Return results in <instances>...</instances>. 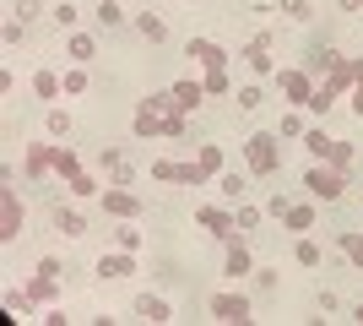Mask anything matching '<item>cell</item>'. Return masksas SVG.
<instances>
[{
	"label": "cell",
	"instance_id": "6da1fadb",
	"mask_svg": "<svg viewBox=\"0 0 363 326\" xmlns=\"http://www.w3.org/2000/svg\"><path fill=\"white\" fill-rule=\"evenodd\" d=\"M347 87H352V55H336V65L325 71V82L315 87L309 109H315V114H331V104H336L342 93H347Z\"/></svg>",
	"mask_w": 363,
	"mask_h": 326
},
{
	"label": "cell",
	"instance_id": "7a4b0ae2",
	"mask_svg": "<svg viewBox=\"0 0 363 326\" xmlns=\"http://www.w3.org/2000/svg\"><path fill=\"white\" fill-rule=\"evenodd\" d=\"M244 158H250V174H255V180H266V174L282 169V141H277L272 131H255V136L244 141Z\"/></svg>",
	"mask_w": 363,
	"mask_h": 326
},
{
	"label": "cell",
	"instance_id": "3957f363",
	"mask_svg": "<svg viewBox=\"0 0 363 326\" xmlns=\"http://www.w3.org/2000/svg\"><path fill=\"white\" fill-rule=\"evenodd\" d=\"M303 185L315 202H336L342 190H347V169H336V163H315V169L303 174Z\"/></svg>",
	"mask_w": 363,
	"mask_h": 326
},
{
	"label": "cell",
	"instance_id": "277c9868",
	"mask_svg": "<svg viewBox=\"0 0 363 326\" xmlns=\"http://www.w3.org/2000/svg\"><path fill=\"white\" fill-rule=\"evenodd\" d=\"M152 180H157V185H206V169H201V163H174V158H157V163H152Z\"/></svg>",
	"mask_w": 363,
	"mask_h": 326
},
{
	"label": "cell",
	"instance_id": "5b68a950",
	"mask_svg": "<svg viewBox=\"0 0 363 326\" xmlns=\"http://www.w3.org/2000/svg\"><path fill=\"white\" fill-rule=\"evenodd\" d=\"M16 234H22V196H16V185L6 180V185H0V245H11Z\"/></svg>",
	"mask_w": 363,
	"mask_h": 326
},
{
	"label": "cell",
	"instance_id": "8992f818",
	"mask_svg": "<svg viewBox=\"0 0 363 326\" xmlns=\"http://www.w3.org/2000/svg\"><path fill=\"white\" fill-rule=\"evenodd\" d=\"M277 87H282V98H288V104H303L309 109V98H315V77H309V71H277Z\"/></svg>",
	"mask_w": 363,
	"mask_h": 326
},
{
	"label": "cell",
	"instance_id": "52a82bcc",
	"mask_svg": "<svg viewBox=\"0 0 363 326\" xmlns=\"http://www.w3.org/2000/svg\"><path fill=\"white\" fill-rule=\"evenodd\" d=\"M206 305H212V315H217V321H228V326L255 321V315H250V299H244V294H212Z\"/></svg>",
	"mask_w": 363,
	"mask_h": 326
},
{
	"label": "cell",
	"instance_id": "ba28073f",
	"mask_svg": "<svg viewBox=\"0 0 363 326\" xmlns=\"http://www.w3.org/2000/svg\"><path fill=\"white\" fill-rule=\"evenodd\" d=\"M184 55H196V60L206 65V77H212V71H228V49L212 44V38H190V44H184Z\"/></svg>",
	"mask_w": 363,
	"mask_h": 326
},
{
	"label": "cell",
	"instance_id": "9c48e42d",
	"mask_svg": "<svg viewBox=\"0 0 363 326\" xmlns=\"http://www.w3.org/2000/svg\"><path fill=\"white\" fill-rule=\"evenodd\" d=\"M196 223H201L206 234H212V239H233V229H239L228 207H201V212H196Z\"/></svg>",
	"mask_w": 363,
	"mask_h": 326
},
{
	"label": "cell",
	"instance_id": "30bf717a",
	"mask_svg": "<svg viewBox=\"0 0 363 326\" xmlns=\"http://www.w3.org/2000/svg\"><path fill=\"white\" fill-rule=\"evenodd\" d=\"M239 55H244V65H250V71H260V77H272V71H277V65H272V38H266V33H255Z\"/></svg>",
	"mask_w": 363,
	"mask_h": 326
},
{
	"label": "cell",
	"instance_id": "8fae6325",
	"mask_svg": "<svg viewBox=\"0 0 363 326\" xmlns=\"http://www.w3.org/2000/svg\"><path fill=\"white\" fill-rule=\"evenodd\" d=\"M223 245H228V261H223V272H228L233 283H239V278H250V272H255V261H250L244 239H223Z\"/></svg>",
	"mask_w": 363,
	"mask_h": 326
},
{
	"label": "cell",
	"instance_id": "7c38bea8",
	"mask_svg": "<svg viewBox=\"0 0 363 326\" xmlns=\"http://www.w3.org/2000/svg\"><path fill=\"white\" fill-rule=\"evenodd\" d=\"M250 180H255L250 169H223V174H217V190H223V202H244Z\"/></svg>",
	"mask_w": 363,
	"mask_h": 326
},
{
	"label": "cell",
	"instance_id": "4fadbf2b",
	"mask_svg": "<svg viewBox=\"0 0 363 326\" xmlns=\"http://www.w3.org/2000/svg\"><path fill=\"white\" fill-rule=\"evenodd\" d=\"M65 55H71V65H92L98 60V38H92V33H71Z\"/></svg>",
	"mask_w": 363,
	"mask_h": 326
},
{
	"label": "cell",
	"instance_id": "5bb4252c",
	"mask_svg": "<svg viewBox=\"0 0 363 326\" xmlns=\"http://www.w3.org/2000/svg\"><path fill=\"white\" fill-rule=\"evenodd\" d=\"M136 315L157 326V321H174V305H168V299H157V294H141V299H136Z\"/></svg>",
	"mask_w": 363,
	"mask_h": 326
},
{
	"label": "cell",
	"instance_id": "9a60e30c",
	"mask_svg": "<svg viewBox=\"0 0 363 326\" xmlns=\"http://www.w3.org/2000/svg\"><path fill=\"white\" fill-rule=\"evenodd\" d=\"M104 212H114V217H141V202L130 196V190H104Z\"/></svg>",
	"mask_w": 363,
	"mask_h": 326
},
{
	"label": "cell",
	"instance_id": "2e32d148",
	"mask_svg": "<svg viewBox=\"0 0 363 326\" xmlns=\"http://www.w3.org/2000/svg\"><path fill=\"white\" fill-rule=\"evenodd\" d=\"M44 169H55V147H49V141H33L28 147V180H38Z\"/></svg>",
	"mask_w": 363,
	"mask_h": 326
},
{
	"label": "cell",
	"instance_id": "e0dca14e",
	"mask_svg": "<svg viewBox=\"0 0 363 326\" xmlns=\"http://www.w3.org/2000/svg\"><path fill=\"white\" fill-rule=\"evenodd\" d=\"M130 272H136L130 250H120V256H104V261H98V278H130Z\"/></svg>",
	"mask_w": 363,
	"mask_h": 326
},
{
	"label": "cell",
	"instance_id": "ac0fdd59",
	"mask_svg": "<svg viewBox=\"0 0 363 326\" xmlns=\"http://www.w3.org/2000/svg\"><path fill=\"white\" fill-rule=\"evenodd\" d=\"M33 93H38V98H49V104H55V98H65V82L55 77V71H33Z\"/></svg>",
	"mask_w": 363,
	"mask_h": 326
},
{
	"label": "cell",
	"instance_id": "d6986e66",
	"mask_svg": "<svg viewBox=\"0 0 363 326\" xmlns=\"http://www.w3.org/2000/svg\"><path fill=\"white\" fill-rule=\"evenodd\" d=\"M104 169L114 174V185H130V158H125L120 147H104Z\"/></svg>",
	"mask_w": 363,
	"mask_h": 326
},
{
	"label": "cell",
	"instance_id": "ffe728a7",
	"mask_svg": "<svg viewBox=\"0 0 363 326\" xmlns=\"http://www.w3.org/2000/svg\"><path fill=\"white\" fill-rule=\"evenodd\" d=\"M293 261H298V266H309V272H315V266L325 261V250H320L315 239H309V234H298V245H293Z\"/></svg>",
	"mask_w": 363,
	"mask_h": 326
},
{
	"label": "cell",
	"instance_id": "44dd1931",
	"mask_svg": "<svg viewBox=\"0 0 363 326\" xmlns=\"http://www.w3.org/2000/svg\"><path fill=\"white\" fill-rule=\"evenodd\" d=\"M201 98H206V82H179V87H174V104H179L184 114L201 109Z\"/></svg>",
	"mask_w": 363,
	"mask_h": 326
},
{
	"label": "cell",
	"instance_id": "7402d4cb",
	"mask_svg": "<svg viewBox=\"0 0 363 326\" xmlns=\"http://www.w3.org/2000/svg\"><path fill=\"white\" fill-rule=\"evenodd\" d=\"M282 223H288V234H309V229H315V207H293V202H288Z\"/></svg>",
	"mask_w": 363,
	"mask_h": 326
},
{
	"label": "cell",
	"instance_id": "603a6c76",
	"mask_svg": "<svg viewBox=\"0 0 363 326\" xmlns=\"http://www.w3.org/2000/svg\"><path fill=\"white\" fill-rule=\"evenodd\" d=\"M55 283H60V278H44V272H38V278L28 283V299H33V305H55V294H60Z\"/></svg>",
	"mask_w": 363,
	"mask_h": 326
},
{
	"label": "cell",
	"instance_id": "cb8c5ba5",
	"mask_svg": "<svg viewBox=\"0 0 363 326\" xmlns=\"http://www.w3.org/2000/svg\"><path fill=\"white\" fill-rule=\"evenodd\" d=\"M136 28H141V38H152V44H163V38H168V22H163V16H152V11L136 16Z\"/></svg>",
	"mask_w": 363,
	"mask_h": 326
},
{
	"label": "cell",
	"instance_id": "d4e9b609",
	"mask_svg": "<svg viewBox=\"0 0 363 326\" xmlns=\"http://www.w3.org/2000/svg\"><path fill=\"white\" fill-rule=\"evenodd\" d=\"M55 229H60L65 239H76V234H87V223H82V212H65V207H55Z\"/></svg>",
	"mask_w": 363,
	"mask_h": 326
},
{
	"label": "cell",
	"instance_id": "484cf974",
	"mask_svg": "<svg viewBox=\"0 0 363 326\" xmlns=\"http://www.w3.org/2000/svg\"><path fill=\"white\" fill-rule=\"evenodd\" d=\"M196 163H201V169H206V180H212V174H223V147H217V141H206Z\"/></svg>",
	"mask_w": 363,
	"mask_h": 326
},
{
	"label": "cell",
	"instance_id": "4316f807",
	"mask_svg": "<svg viewBox=\"0 0 363 326\" xmlns=\"http://www.w3.org/2000/svg\"><path fill=\"white\" fill-rule=\"evenodd\" d=\"M309 153H315V163H325V158H331V147H336V136H325V131H309Z\"/></svg>",
	"mask_w": 363,
	"mask_h": 326
},
{
	"label": "cell",
	"instance_id": "83f0119b",
	"mask_svg": "<svg viewBox=\"0 0 363 326\" xmlns=\"http://www.w3.org/2000/svg\"><path fill=\"white\" fill-rule=\"evenodd\" d=\"M60 82H65V98H82V93H87V71H82V65H71Z\"/></svg>",
	"mask_w": 363,
	"mask_h": 326
},
{
	"label": "cell",
	"instance_id": "f1b7e54d",
	"mask_svg": "<svg viewBox=\"0 0 363 326\" xmlns=\"http://www.w3.org/2000/svg\"><path fill=\"white\" fill-rule=\"evenodd\" d=\"M55 169H60L65 180H76V174H82V163H76V153H71V147H55Z\"/></svg>",
	"mask_w": 363,
	"mask_h": 326
},
{
	"label": "cell",
	"instance_id": "f546056e",
	"mask_svg": "<svg viewBox=\"0 0 363 326\" xmlns=\"http://www.w3.org/2000/svg\"><path fill=\"white\" fill-rule=\"evenodd\" d=\"M336 245L347 250V256H352V266L363 272V239H358V234H352V229H342V239H336Z\"/></svg>",
	"mask_w": 363,
	"mask_h": 326
},
{
	"label": "cell",
	"instance_id": "4dcf8cb0",
	"mask_svg": "<svg viewBox=\"0 0 363 326\" xmlns=\"http://www.w3.org/2000/svg\"><path fill=\"white\" fill-rule=\"evenodd\" d=\"M49 136H71V114H65V109H49Z\"/></svg>",
	"mask_w": 363,
	"mask_h": 326
},
{
	"label": "cell",
	"instance_id": "1f68e13d",
	"mask_svg": "<svg viewBox=\"0 0 363 326\" xmlns=\"http://www.w3.org/2000/svg\"><path fill=\"white\" fill-rule=\"evenodd\" d=\"M98 22H104V28H120V22H125L120 0H104V6H98Z\"/></svg>",
	"mask_w": 363,
	"mask_h": 326
},
{
	"label": "cell",
	"instance_id": "d6a6232c",
	"mask_svg": "<svg viewBox=\"0 0 363 326\" xmlns=\"http://www.w3.org/2000/svg\"><path fill=\"white\" fill-rule=\"evenodd\" d=\"M277 11H282V16H293V22H309V16H315V11H309V0H282Z\"/></svg>",
	"mask_w": 363,
	"mask_h": 326
},
{
	"label": "cell",
	"instance_id": "836d02e7",
	"mask_svg": "<svg viewBox=\"0 0 363 326\" xmlns=\"http://www.w3.org/2000/svg\"><path fill=\"white\" fill-rule=\"evenodd\" d=\"M233 223H239V229H260V207L239 202V212H233Z\"/></svg>",
	"mask_w": 363,
	"mask_h": 326
},
{
	"label": "cell",
	"instance_id": "e575fe53",
	"mask_svg": "<svg viewBox=\"0 0 363 326\" xmlns=\"http://www.w3.org/2000/svg\"><path fill=\"white\" fill-rule=\"evenodd\" d=\"M65 185H71V196H98V180H92V174H76Z\"/></svg>",
	"mask_w": 363,
	"mask_h": 326
},
{
	"label": "cell",
	"instance_id": "d590c367",
	"mask_svg": "<svg viewBox=\"0 0 363 326\" xmlns=\"http://www.w3.org/2000/svg\"><path fill=\"white\" fill-rule=\"evenodd\" d=\"M352 109L363 114V60H352Z\"/></svg>",
	"mask_w": 363,
	"mask_h": 326
},
{
	"label": "cell",
	"instance_id": "8d00e7d4",
	"mask_svg": "<svg viewBox=\"0 0 363 326\" xmlns=\"http://www.w3.org/2000/svg\"><path fill=\"white\" fill-rule=\"evenodd\" d=\"M114 245H120V250H136L141 245V229H114Z\"/></svg>",
	"mask_w": 363,
	"mask_h": 326
},
{
	"label": "cell",
	"instance_id": "74e56055",
	"mask_svg": "<svg viewBox=\"0 0 363 326\" xmlns=\"http://www.w3.org/2000/svg\"><path fill=\"white\" fill-rule=\"evenodd\" d=\"M260 98H266L260 87H239V109H244V114H250V109H260Z\"/></svg>",
	"mask_w": 363,
	"mask_h": 326
},
{
	"label": "cell",
	"instance_id": "f35d334b",
	"mask_svg": "<svg viewBox=\"0 0 363 326\" xmlns=\"http://www.w3.org/2000/svg\"><path fill=\"white\" fill-rule=\"evenodd\" d=\"M325 163H336V169H347V163H352V147H347V141H336V147H331V158H325Z\"/></svg>",
	"mask_w": 363,
	"mask_h": 326
},
{
	"label": "cell",
	"instance_id": "ab89813d",
	"mask_svg": "<svg viewBox=\"0 0 363 326\" xmlns=\"http://www.w3.org/2000/svg\"><path fill=\"white\" fill-rule=\"evenodd\" d=\"M55 22H60V28H71V22H76V6H71V0H60V6H55Z\"/></svg>",
	"mask_w": 363,
	"mask_h": 326
},
{
	"label": "cell",
	"instance_id": "60d3db41",
	"mask_svg": "<svg viewBox=\"0 0 363 326\" xmlns=\"http://www.w3.org/2000/svg\"><path fill=\"white\" fill-rule=\"evenodd\" d=\"M11 44H22V16H11V22H6V49Z\"/></svg>",
	"mask_w": 363,
	"mask_h": 326
},
{
	"label": "cell",
	"instance_id": "b9f144b4",
	"mask_svg": "<svg viewBox=\"0 0 363 326\" xmlns=\"http://www.w3.org/2000/svg\"><path fill=\"white\" fill-rule=\"evenodd\" d=\"M38 11H44L38 0H16V16H22V22H28V16H38Z\"/></svg>",
	"mask_w": 363,
	"mask_h": 326
},
{
	"label": "cell",
	"instance_id": "7bdbcfd3",
	"mask_svg": "<svg viewBox=\"0 0 363 326\" xmlns=\"http://www.w3.org/2000/svg\"><path fill=\"white\" fill-rule=\"evenodd\" d=\"M342 11H363V0H342Z\"/></svg>",
	"mask_w": 363,
	"mask_h": 326
},
{
	"label": "cell",
	"instance_id": "ee69618b",
	"mask_svg": "<svg viewBox=\"0 0 363 326\" xmlns=\"http://www.w3.org/2000/svg\"><path fill=\"white\" fill-rule=\"evenodd\" d=\"M352 321H363V305H358V310H352Z\"/></svg>",
	"mask_w": 363,
	"mask_h": 326
}]
</instances>
